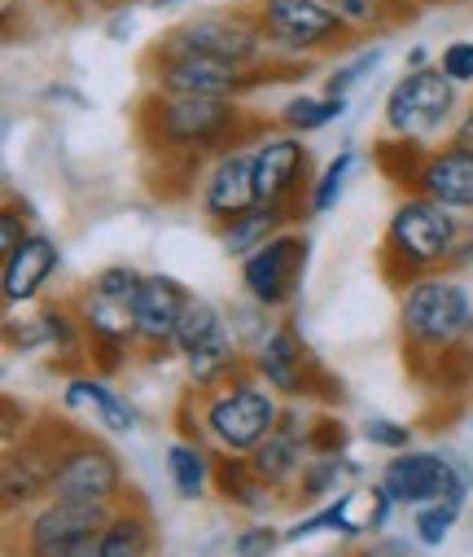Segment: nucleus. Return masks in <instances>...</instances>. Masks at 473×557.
<instances>
[{
    "mask_svg": "<svg viewBox=\"0 0 473 557\" xmlns=\"http://www.w3.org/2000/svg\"><path fill=\"white\" fill-rule=\"evenodd\" d=\"M136 132L158 159H189L207 163L220 159L250 136L263 141V127L246 114L241 101H215V97H163L149 92L136 106Z\"/></svg>",
    "mask_w": 473,
    "mask_h": 557,
    "instance_id": "1",
    "label": "nucleus"
},
{
    "mask_svg": "<svg viewBox=\"0 0 473 557\" xmlns=\"http://www.w3.org/2000/svg\"><path fill=\"white\" fill-rule=\"evenodd\" d=\"M281 395L246 369L215 391H189L181 399V440H198L215 457H250L281 426Z\"/></svg>",
    "mask_w": 473,
    "mask_h": 557,
    "instance_id": "2",
    "label": "nucleus"
},
{
    "mask_svg": "<svg viewBox=\"0 0 473 557\" xmlns=\"http://www.w3.org/2000/svg\"><path fill=\"white\" fill-rule=\"evenodd\" d=\"M473 334V295L451 272H434L399 290V338L416 377H425L447 351Z\"/></svg>",
    "mask_w": 473,
    "mask_h": 557,
    "instance_id": "3",
    "label": "nucleus"
},
{
    "mask_svg": "<svg viewBox=\"0 0 473 557\" xmlns=\"http://www.w3.org/2000/svg\"><path fill=\"white\" fill-rule=\"evenodd\" d=\"M464 215L460 211H447L421 194H408L390 220H386V233H382V246H377V268L390 286H412L421 276H434V272H447L460 237H464Z\"/></svg>",
    "mask_w": 473,
    "mask_h": 557,
    "instance_id": "4",
    "label": "nucleus"
},
{
    "mask_svg": "<svg viewBox=\"0 0 473 557\" xmlns=\"http://www.w3.org/2000/svg\"><path fill=\"white\" fill-rule=\"evenodd\" d=\"M140 282H145V272H136L132 263H110L88 276L79 295H71L75 317L88 338L92 373H119L132 360V351H140V330H136Z\"/></svg>",
    "mask_w": 473,
    "mask_h": 557,
    "instance_id": "5",
    "label": "nucleus"
},
{
    "mask_svg": "<svg viewBox=\"0 0 473 557\" xmlns=\"http://www.w3.org/2000/svg\"><path fill=\"white\" fill-rule=\"evenodd\" d=\"M145 58H211L224 66H241V71H259L272 62V45L254 18L250 5L237 10H202L189 14L185 23H176L172 32H163Z\"/></svg>",
    "mask_w": 473,
    "mask_h": 557,
    "instance_id": "6",
    "label": "nucleus"
},
{
    "mask_svg": "<svg viewBox=\"0 0 473 557\" xmlns=\"http://www.w3.org/2000/svg\"><path fill=\"white\" fill-rule=\"evenodd\" d=\"M246 364L250 373L272 386L285 404H302V399H315V404H329L343 395V382L329 377V369L315 360V351L298 338L294 325H263L254 347L246 351Z\"/></svg>",
    "mask_w": 473,
    "mask_h": 557,
    "instance_id": "7",
    "label": "nucleus"
},
{
    "mask_svg": "<svg viewBox=\"0 0 473 557\" xmlns=\"http://www.w3.org/2000/svg\"><path fill=\"white\" fill-rule=\"evenodd\" d=\"M250 10L281 62H307L334 49H347L356 36L325 0H250Z\"/></svg>",
    "mask_w": 473,
    "mask_h": 557,
    "instance_id": "8",
    "label": "nucleus"
},
{
    "mask_svg": "<svg viewBox=\"0 0 473 557\" xmlns=\"http://www.w3.org/2000/svg\"><path fill=\"white\" fill-rule=\"evenodd\" d=\"M176 356L194 382V391H215L224 386L228 377L246 373V351L237 343V330L228 325L224 308L194 295V304L185 308L181 317V330H176Z\"/></svg>",
    "mask_w": 473,
    "mask_h": 557,
    "instance_id": "9",
    "label": "nucleus"
},
{
    "mask_svg": "<svg viewBox=\"0 0 473 557\" xmlns=\"http://www.w3.org/2000/svg\"><path fill=\"white\" fill-rule=\"evenodd\" d=\"M456 84L438 71V66H416V71H403L395 79V88L386 92V106H382V127L395 141H416L425 146L430 136H438L451 119H456Z\"/></svg>",
    "mask_w": 473,
    "mask_h": 557,
    "instance_id": "10",
    "label": "nucleus"
},
{
    "mask_svg": "<svg viewBox=\"0 0 473 557\" xmlns=\"http://www.w3.org/2000/svg\"><path fill=\"white\" fill-rule=\"evenodd\" d=\"M71 431L75 426L40 422L14 448H5V466H0V492H5V509L10 513L53 500V483H58V466H62V448H66Z\"/></svg>",
    "mask_w": 473,
    "mask_h": 557,
    "instance_id": "11",
    "label": "nucleus"
},
{
    "mask_svg": "<svg viewBox=\"0 0 473 557\" xmlns=\"http://www.w3.org/2000/svg\"><path fill=\"white\" fill-rule=\"evenodd\" d=\"M58 500H79V505H101V509H119L132 487L123 474V461L114 457L110 444L71 431L66 448H62V466H58V483H53Z\"/></svg>",
    "mask_w": 473,
    "mask_h": 557,
    "instance_id": "12",
    "label": "nucleus"
},
{
    "mask_svg": "<svg viewBox=\"0 0 473 557\" xmlns=\"http://www.w3.org/2000/svg\"><path fill=\"white\" fill-rule=\"evenodd\" d=\"M114 509L79 500H45L23 522V557H97V540Z\"/></svg>",
    "mask_w": 473,
    "mask_h": 557,
    "instance_id": "13",
    "label": "nucleus"
},
{
    "mask_svg": "<svg viewBox=\"0 0 473 557\" xmlns=\"http://www.w3.org/2000/svg\"><path fill=\"white\" fill-rule=\"evenodd\" d=\"M307 263H311V237L302 228H285L241 263V290L254 308L285 312L302 290Z\"/></svg>",
    "mask_w": 473,
    "mask_h": 557,
    "instance_id": "14",
    "label": "nucleus"
},
{
    "mask_svg": "<svg viewBox=\"0 0 473 557\" xmlns=\"http://www.w3.org/2000/svg\"><path fill=\"white\" fill-rule=\"evenodd\" d=\"M382 492L395 500V509H425L434 500H447V496H464L469 492V479L464 470L443 457V453H430V448H408V453H395L386 466H382Z\"/></svg>",
    "mask_w": 473,
    "mask_h": 557,
    "instance_id": "15",
    "label": "nucleus"
},
{
    "mask_svg": "<svg viewBox=\"0 0 473 557\" xmlns=\"http://www.w3.org/2000/svg\"><path fill=\"white\" fill-rule=\"evenodd\" d=\"M250 163H254L259 202L294 207L298 215H307V194H311L315 172H311V150L302 146V136H294V132H267L263 141H254Z\"/></svg>",
    "mask_w": 473,
    "mask_h": 557,
    "instance_id": "16",
    "label": "nucleus"
},
{
    "mask_svg": "<svg viewBox=\"0 0 473 557\" xmlns=\"http://www.w3.org/2000/svg\"><path fill=\"white\" fill-rule=\"evenodd\" d=\"M311 457H315V448H311V417L302 412V404H285L281 426L246 461H250V470L276 496H289V492H298V479L311 466Z\"/></svg>",
    "mask_w": 473,
    "mask_h": 557,
    "instance_id": "17",
    "label": "nucleus"
},
{
    "mask_svg": "<svg viewBox=\"0 0 473 557\" xmlns=\"http://www.w3.org/2000/svg\"><path fill=\"white\" fill-rule=\"evenodd\" d=\"M194 304V290L172 272H145L140 295H136V330L140 351L149 356H176V330L185 308Z\"/></svg>",
    "mask_w": 473,
    "mask_h": 557,
    "instance_id": "18",
    "label": "nucleus"
},
{
    "mask_svg": "<svg viewBox=\"0 0 473 557\" xmlns=\"http://www.w3.org/2000/svg\"><path fill=\"white\" fill-rule=\"evenodd\" d=\"M250 150H254V146H237V150L211 159L207 172H202V185H198V211H202L215 228H224V224H233L237 215H246L250 207H259Z\"/></svg>",
    "mask_w": 473,
    "mask_h": 557,
    "instance_id": "19",
    "label": "nucleus"
},
{
    "mask_svg": "<svg viewBox=\"0 0 473 557\" xmlns=\"http://www.w3.org/2000/svg\"><path fill=\"white\" fill-rule=\"evenodd\" d=\"M412 194H421L447 211H473V150L460 141H443V146L425 150Z\"/></svg>",
    "mask_w": 473,
    "mask_h": 557,
    "instance_id": "20",
    "label": "nucleus"
},
{
    "mask_svg": "<svg viewBox=\"0 0 473 557\" xmlns=\"http://www.w3.org/2000/svg\"><path fill=\"white\" fill-rule=\"evenodd\" d=\"M58 268H62V246L49 233H32L27 246H18L5 259V268H0V295H5V308L36 304L58 276Z\"/></svg>",
    "mask_w": 473,
    "mask_h": 557,
    "instance_id": "21",
    "label": "nucleus"
},
{
    "mask_svg": "<svg viewBox=\"0 0 473 557\" xmlns=\"http://www.w3.org/2000/svg\"><path fill=\"white\" fill-rule=\"evenodd\" d=\"M62 404H66V412L71 417H88L92 426H101V431H110V435H132L136 426H140V408L127 399V395H119L110 382H105V373H75L71 382H66V391H62Z\"/></svg>",
    "mask_w": 473,
    "mask_h": 557,
    "instance_id": "22",
    "label": "nucleus"
},
{
    "mask_svg": "<svg viewBox=\"0 0 473 557\" xmlns=\"http://www.w3.org/2000/svg\"><path fill=\"white\" fill-rule=\"evenodd\" d=\"M294 207H272V202H259V207H250L246 215H237L233 224H224V228H215V237H220V246H224V255L228 259H250L254 250H263L276 233H285V228H294Z\"/></svg>",
    "mask_w": 473,
    "mask_h": 557,
    "instance_id": "23",
    "label": "nucleus"
},
{
    "mask_svg": "<svg viewBox=\"0 0 473 557\" xmlns=\"http://www.w3.org/2000/svg\"><path fill=\"white\" fill-rule=\"evenodd\" d=\"M149 553H153V518L136 496H127L110 513L97 540V557H149Z\"/></svg>",
    "mask_w": 473,
    "mask_h": 557,
    "instance_id": "24",
    "label": "nucleus"
},
{
    "mask_svg": "<svg viewBox=\"0 0 473 557\" xmlns=\"http://www.w3.org/2000/svg\"><path fill=\"white\" fill-rule=\"evenodd\" d=\"M215 492L241 513H259L263 518V513L276 509V492L250 470L246 457H215Z\"/></svg>",
    "mask_w": 473,
    "mask_h": 557,
    "instance_id": "25",
    "label": "nucleus"
},
{
    "mask_svg": "<svg viewBox=\"0 0 473 557\" xmlns=\"http://www.w3.org/2000/svg\"><path fill=\"white\" fill-rule=\"evenodd\" d=\"M167 479H172L176 496L202 500L207 492H215V453L198 440H172L167 444Z\"/></svg>",
    "mask_w": 473,
    "mask_h": 557,
    "instance_id": "26",
    "label": "nucleus"
},
{
    "mask_svg": "<svg viewBox=\"0 0 473 557\" xmlns=\"http://www.w3.org/2000/svg\"><path fill=\"white\" fill-rule=\"evenodd\" d=\"M325 5L356 32V36H373V32H390L399 23H408L416 14L412 0H325Z\"/></svg>",
    "mask_w": 473,
    "mask_h": 557,
    "instance_id": "27",
    "label": "nucleus"
},
{
    "mask_svg": "<svg viewBox=\"0 0 473 557\" xmlns=\"http://www.w3.org/2000/svg\"><path fill=\"white\" fill-rule=\"evenodd\" d=\"M347 114V97H334V92H325V97H289L281 110H276V123H281V132H294V136H307V132H321V127H329L334 119H343Z\"/></svg>",
    "mask_w": 473,
    "mask_h": 557,
    "instance_id": "28",
    "label": "nucleus"
},
{
    "mask_svg": "<svg viewBox=\"0 0 473 557\" xmlns=\"http://www.w3.org/2000/svg\"><path fill=\"white\" fill-rule=\"evenodd\" d=\"M356 461H347V453H321V457H311V466L302 470L298 479V500H329L334 492H343L347 479H356Z\"/></svg>",
    "mask_w": 473,
    "mask_h": 557,
    "instance_id": "29",
    "label": "nucleus"
},
{
    "mask_svg": "<svg viewBox=\"0 0 473 557\" xmlns=\"http://www.w3.org/2000/svg\"><path fill=\"white\" fill-rule=\"evenodd\" d=\"M351 172H356V150L347 146V150H338L321 172H315L311 194H307V215H325V211H334V207H338V198L347 194Z\"/></svg>",
    "mask_w": 473,
    "mask_h": 557,
    "instance_id": "30",
    "label": "nucleus"
},
{
    "mask_svg": "<svg viewBox=\"0 0 473 557\" xmlns=\"http://www.w3.org/2000/svg\"><path fill=\"white\" fill-rule=\"evenodd\" d=\"M351 505H356V492H343L338 500H329L325 509H315L311 518H298L289 531H285V544H298L315 531H343V535H360L364 522H351Z\"/></svg>",
    "mask_w": 473,
    "mask_h": 557,
    "instance_id": "31",
    "label": "nucleus"
},
{
    "mask_svg": "<svg viewBox=\"0 0 473 557\" xmlns=\"http://www.w3.org/2000/svg\"><path fill=\"white\" fill-rule=\"evenodd\" d=\"M425 150H430V146L395 141V136H386V141L373 150V159H377V168L386 172V181H395L399 189H408V194H412L416 172H421V163H425Z\"/></svg>",
    "mask_w": 473,
    "mask_h": 557,
    "instance_id": "32",
    "label": "nucleus"
},
{
    "mask_svg": "<svg viewBox=\"0 0 473 557\" xmlns=\"http://www.w3.org/2000/svg\"><path fill=\"white\" fill-rule=\"evenodd\" d=\"M460 509H464V496H447V500H434V505L416 509V518H412V535H416V544L438 548V544L451 535V527L460 522Z\"/></svg>",
    "mask_w": 473,
    "mask_h": 557,
    "instance_id": "33",
    "label": "nucleus"
},
{
    "mask_svg": "<svg viewBox=\"0 0 473 557\" xmlns=\"http://www.w3.org/2000/svg\"><path fill=\"white\" fill-rule=\"evenodd\" d=\"M281 544H285V531H276L272 522H254L233 535V557H272Z\"/></svg>",
    "mask_w": 473,
    "mask_h": 557,
    "instance_id": "34",
    "label": "nucleus"
},
{
    "mask_svg": "<svg viewBox=\"0 0 473 557\" xmlns=\"http://www.w3.org/2000/svg\"><path fill=\"white\" fill-rule=\"evenodd\" d=\"M360 435L373 444V448H382V453H408L412 448V431L403 426V422H395V417H369V422L360 426Z\"/></svg>",
    "mask_w": 473,
    "mask_h": 557,
    "instance_id": "35",
    "label": "nucleus"
},
{
    "mask_svg": "<svg viewBox=\"0 0 473 557\" xmlns=\"http://www.w3.org/2000/svg\"><path fill=\"white\" fill-rule=\"evenodd\" d=\"M456 88H473V40H451L443 45L438 62H434Z\"/></svg>",
    "mask_w": 473,
    "mask_h": 557,
    "instance_id": "36",
    "label": "nucleus"
},
{
    "mask_svg": "<svg viewBox=\"0 0 473 557\" xmlns=\"http://www.w3.org/2000/svg\"><path fill=\"white\" fill-rule=\"evenodd\" d=\"M377 62H382V45H373V49H364L356 62L338 66V71L329 75V84H325V88H329L334 97H347V92H351V88H356V84H360V79H364V75H369Z\"/></svg>",
    "mask_w": 473,
    "mask_h": 557,
    "instance_id": "37",
    "label": "nucleus"
},
{
    "mask_svg": "<svg viewBox=\"0 0 473 557\" xmlns=\"http://www.w3.org/2000/svg\"><path fill=\"white\" fill-rule=\"evenodd\" d=\"M32 237V224H27V211H18L14 202L0 211V259H10L18 246H27Z\"/></svg>",
    "mask_w": 473,
    "mask_h": 557,
    "instance_id": "38",
    "label": "nucleus"
},
{
    "mask_svg": "<svg viewBox=\"0 0 473 557\" xmlns=\"http://www.w3.org/2000/svg\"><path fill=\"white\" fill-rule=\"evenodd\" d=\"M132 0H62V10L75 14V18H88V14H110V10H127Z\"/></svg>",
    "mask_w": 473,
    "mask_h": 557,
    "instance_id": "39",
    "label": "nucleus"
},
{
    "mask_svg": "<svg viewBox=\"0 0 473 557\" xmlns=\"http://www.w3.org/2000/svg\"><path fill=\"white\" fill-rule=\"evenodd\" d=\"M473 263V228H464V237H460V246H456V255H451V263H447V272L456 276V272H464Z\"/></svg>",
    "mask_w": 473,
    "mask_h": 557,
    "instance_id": "40",
    "label": "nucleus"
},
{
    "mask_svg": "<svg viewBox=\"0 0 473 557\" xmlns=\"http://www.w3.org/2000/svg\"><path fill=\"white\" fill-rule=\"evenodd\" d=\"M451 141H460V146L473 150V106L460 114V123H456V132H451Z\"/></svg>",
    "mask_w": 473,
    "mask_h": 557,
    "instance_id": "41",
    "label": "nucleus"
},
{
    "mask_svg": "<svg viewBox=\"0 0 473 557\" xmlns=\"http://www.w3.org/2000/svg\"><path fill=\"white\" fill-rule=\"evenodd\" d=\"M430 5H434V0H430Z\"/></svg>",
    "mask_w": 473,
    "mask_h": 557,
    "instance_id": "42",
    "label": "nucleus"
}]
</instances>
